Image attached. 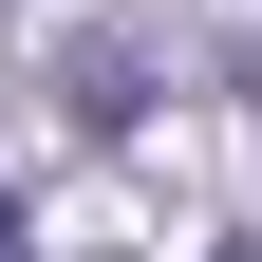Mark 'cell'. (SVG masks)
Segmentation results:
<instances>
[{
	"mask_svg": "<svg viewBox=\"0 0 262 262\" xmlns=\"http://www.w3.org/2000/svg\"><path fill=\"white\" fill-rule=\"evenodd\" d=\"M244 262H262V244H244Z\"/></svg>",
	"mask_w": 262,
	"mask_h": 262,
	"instance_id": "2",
	"label": "cell"
},
{
	"mask_svg": "<svg viewBox=\"0 0 262 262\" xmlns=\"http://www.w3.org/2000/svg\"><path fill=\"white\" fill-rule=\"evenodd\" d=\"M0 262H19V187H0Z\"/></svg>",
	"mask_w": 262,
	"mask_h": 262,
	"instance_id": "1",
	"label": "cell"
}]
</instances>
